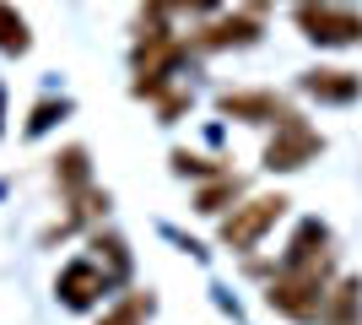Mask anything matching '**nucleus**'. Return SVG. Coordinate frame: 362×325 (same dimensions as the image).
<instances>
[{"label":"nucleus","instance_id":"1","mask_svg":"<svg viewBox=\"0 0 362 325\" xmlns=\"http://www.w3.org/2000/svg\"><path fill=\"white\" fill-rule=\"evenodd\" d=\"M330 266L335 255L325 249V255H314V261H298V266H281L271 277V287H265V298H271V309H281L287 320H319L325 314V298H330Z\"/></svg>","mask_w":362,"mask_h":325},{"label":"nucleus","instance_id":"2","mask_svg":"<svg viewBox=\"0 0 362 325\" xmlns=\"http://www.w3.org/2000/svg\"><path fill=\"white\" fill-rule=\"evenodd\" d=\"M281 217H287V195H281V190H276V195H249L243 206H233V212L222 217V244L227 249H255Z\"/></svg>","mask_w":362,"mask_h":325},{"label":"nucleus","instance_id":"3","mask_svg":"<svg viewBox=\"0 0 362 325\" xmlns=\"http://www.w3.org/2000/svg\"><path fill=\"white\" fill-rule=\"evenodd\" d=\"M108 287H114V277H108V266H103V261H65V266H60V277H54V293H60V304H65V309H76V314L98 309V304L108 298Z\"/></svg>","mask_w":362,"mask_h":325},{"label":"nucleus","instance_id":"4","mask_svg":"<svg viewBox=\"0 0 362 325\" xmlns=\"http://www.w3.org/2000/svg\"><path fill=\"white\" fill-rule=\"evenodd\" d=\"M298 28L303 38H314V44H362V16L357 11H341V6H330V0H308V6H298Z\"/></svg>","mask_w":362,"mask_h":325},{"label":"nucleus","instance_id":"5","mask_svg":"<svg viewBox=\"0 0 362 325\" xmlns=\"http://www.w3.org/2000/svg\"><path fill=\"white\" fill-rule=\"evenodd\" d=\"M319 147H325V141H319V130L303 120V114H292V120L276 125V141L265 147V169H271V173H292V169H303Z\"/></svg>","mask_w":362,"mask_h":325},{"label":"nucleus","instance_id":"6","mask_svg":"<svg viewBox=\"0 0 362 325\" xmlns=\"http://www.w3.org/2000/svg\"><path fill=\"white\" fill-rule=\"evenodd\" d=\"M259 38V11H233L222 22H206L195 33V49H243Z\"/></svg>","mask_w":362,"mask_h":325},{"label":"nucleus","instance_id":"7","mask_svg":"<svg viewBox=\"0 0 362 325\" xmlns=\"http://www.w3.org/2000/svg\"><path fill=\"white\" fill-rule=\"evenodd\" d=\"M222 114L249 120V125H281V120H292L287 98H276V93H222Z\"/></svg>","mask_w":362,"mask_h":325},{"label":"nucleus","instance_id":"8","mask_svg":"<svg viewBox=\"0 0 362 325\" xmlns=\"http://www.w3.org/2000/svg\"><path fill=\"white\" fill-rule=\"evenodd\" d=\"M303 93H308V98H325V103H351V98L362 93V76H357V71L319 65V71H303Z\"/></svg>","mask_w":362,"mask_h":325},{"label":"nucleus","instance_id":"9","mask_svg":"<svg viewBox=\"0 0 362 325\" xmlns=\"http://www.w3.org/2000/svg\"><path fill=\"white\" fill-rule=\"evenodd\" d=\"M54 179H60V190H65V201H81L92 190V163H87V147H65L60 157H54Z\"/></svg>","mask_w":362,"mask_h":325},{"label":"nucleus","instance_id":"10","mask_svg":"<svg viewBox=\"0 0 362 325\" xmlns=\"http://www.w3.org/2000/svg\"><path fill=\"white\" fill-rule=\"evenodd\" d=\"M238 195H243V179H238V173H211V185H206V190L195 195V212H206V217H222L227 206L238 201Z\"/></svg>","mask_w":362,"mask_h":325},{"label":"nucleus","instance_id":"11","mask_svg":"<svg viewBox=\"0 0 362 325\" xmlns=\"http://www.w3.org/2000/svg\"><path fill=\"white\" fill-rule=\"evenodd\" d=\"M357 314H362V282H341V287L325 298V314H319V320L325 325H357Z\"/></svg>","mask_w":362,"mask_h":325},{"label":"nucleus","instance_id":"12","mask_svg":"<svg viewBox=\"0 0 362 325\" xmlns=\"http://www.w3.org/2000/svg\"><path fill=\"white\" fill-rule=\"evenodd\" d=\"M28 49H33L28 16L16 11L11 0H0V55H28Z\"/></svg>","mask_w":362,"mask_h":325},{"label":"nucleus","instance_id":"13","mask_svg":"<svg viewBox=\"0 0 362 325\" xmlns=\"http://www.w3.org/2000/svg\"><path fill=\"white\" fill-rule=\"evenodd\" d=\"M92 249H103L108 277H114V282H124V277H130V249H124V239H119V233H103V228H98V233H92Z\"/></svg>","mask_w":362,"mask_h":325},{"label":"nucleus","instance_id":"14","mask_svg":"<svg viewBox=\"0 0 362 325\" xmlns=\"http://www.w3.org/2000/svg\"><path fill=\"white\" fill-rule=\"evenodd\" d=\"M195 103V98H189V87H179V81H173V87H168L163 98H157V114H163V125H173L184 114V108Z\"/></svg>","mask_w":362,"mask_h":325},{"label":"nucleus","instance_id":"15","mask_svg":"<svg viewBox=\"0 0 362 325\" xmlns=\"http://www.w3.org/2000/svg\"><path fill=\"white\" fill-rule=\"evenodd\" d=\"M173 173H227V169L211 163V157H195V152H173Z\"/></svg>","mask_w":362,"mask_h":325},{"label":"nucleus","instance_id":"16","mask_svg":"<svg viewBox=\"0 0 362 325\" xmlns=\"http://www.w3.org/2000/svg\"><path fill=\"white\" fill-rule=\"evenodd\" d=\"M60 114H65V98H60V103H54V98H49V103H38V108H33V120H28V136H38V130H49V125L60 120Z\"/></svg>","mask_w":362,"mask_h":325},{"label":"nucleus","instance_id":"17","mask_svg":"<svg viewBox=\"0 0 362 325\" xmlns=\"http://www.w3.org/2000/svg\"><path fill=\"white\" fill-rule=\"evenodd\" d=\"M0 120H6V93H0ZM0 130H6V125H0Z\"/></svg>","mask_w":362,"mask_h":325}]
</instances>
